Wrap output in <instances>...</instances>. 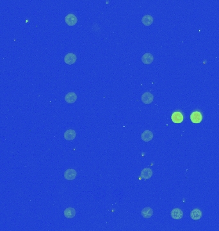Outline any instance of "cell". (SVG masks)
<instances>
[{
	"label": "cell",
	"mask_w": 219,
	"mask_h": 231,
	"mask_svg": "<svg viewBox=\"0 0 219 231\" xmlns=\"http://www.w3.org/2000/svg\"><path fill=\"white\" fill-rule=\"evenodd\" d=\"M65 23L69 26H74L77 23L78 19L76 16L73 14H69L65 17Z\"/></svg>",
	"instance_id": "obj_1"
},
{
	"label": "cell",
	"mask_w": 219,
	"mask_h": 231,
	"mask_svg": "<svg viewBox=\"0 0 219 231\" xmlns=\"http://www.w3.org/2000/svg\"><path fill=\"white\" fill-rule=\"evenodd\" d=\"M170 216L174 220H181L183 216V212L179 208H174L170 212Z\"/></svg>",
	"instance_id": "obj_2"
},
{
	"label": "cell",
	"mask_w": 219,
	"mask_h": 231,
	"mask_svg": "<svg viewBox=\"0 0 219 231\" xmlns=\"http://www.w3.org/2000/svg\"><path fill=\"white\" fill-rule=\"evenodd\" d=\"M77 173L76 171L73 169H67L64 173V177L68 180H73L76 177Z\"/></svg>",
	"instance_id": "obj_3"
},
{
	"label": "cell",
	"mask_w": 219,
	"mask_h": 231,
	"mask_svg": "<svg viewBox=\"0 0 219 231\" xmlns=\"http://www.w3.org/2000/svg\"><path fill=\"white\" fill-rule=\"evenodd\" d=\"M77 60V57L76 55L72 53H69L66 55L64 57V61L68 65H72L74 64Z\"/></svg>",
	"instance_id": "obj_4"
},
{
	"label": "cell",
	"mask_w": 219,
	"mask_h": 231,
	"mask_svg": "<svg viewBox=\"0 0 219 231\" xmlns=\"http://www.w3.org/2000/svg\"><path fill=\"white\" fill-rule=\"evenodd\" d=\"M190 119L193 123H199L201 122L203 119V116L201 113L198 111H195L190 115Z\"/></svg>",
	"instance_id": "obj_5"
},
{
	"label": "cell",
	"mask_w": 219,
	"mask_h": 231,
	"mask_svg": "<svg viewBox=\"0 0 219 231\" xmlns=\"http://www.w3.org/2000/svg\"><path fill=\"white\" fill-rule=\"evenodd\" d=\"M154 96L149 92H145L142 96V101L145 104H151L153 101Z\"/></svg>",
	"instance_id": "obj_6"
},
{
	"label": "cell",
	"mask_w": 219,
	"mask_h": 231,
	"mask_svg": "<svg viewBox=\"0 0 219 231\" xmlns=\"http://www.w3.org/2000/svg\"><path fill=\"white\" fill-rule=\"evenodd\" d=\"M153 175V170L149 168H145L142 170L141 173V177L145 180H148L152 177Z\"/></svg>",
	"instance_id": "obj_7"
},
{
	"label": "cell",
	"mask_w": 219,
	"mask_h": 231,
	"mask_svg": "<svg viewBox=\"0 0 219 231\" xmlns=\"http://www.w3.org/2000/svg\"><path fill=\"white\" fill-rule=\"evenodd\" d=\"M64 137L67 141H72L76 138V133L75 130L69 129L65 131L64 134Z\"/></svg>",
	"instance_id": "obj_8"
},
{
	"label": "cell",
	"mask_w": 219,
	"mask_h": 231,
	"mask_svg": "<svg viewBox=\"0 0 219 231\" xmlns=\"http://www.w3.org/2000/svg\"><path fill=\"white\" fill-rule=\"evenodd\" d=\"M202 216H203L202 211L197 208L193 209L190 212V218L193 220H199L201 218Z\"/></svg>",
	"instance_id": "obj_9"
},
{
	"label": "cell",
	"mask_w": 219,
	"mask_h": 231,
	"mask_svg": "<svg viewBox=\"0 0 219 231\" xmlns=\"http://www.w3.org/2000/svg\"><path fill=\"white\" fill-rule=\"evenodd\" d=\"M141 138L144 142H149L153 139V133L150 130L144 131L141 134Z\"/></svg>",
	"instance_id": "obj_10"
},
{
	"label": "cell",
	"mask_w": 219,
	"mask_h": 231,
	"mask_svg": "<svg viewBox=\"0 0 219 231\" xmlns=\"http://www.w3.org/2000/svg\"><path fill=\"white\" fill-rule=\"evenodd\" d=\"M171 120L174 123H180L183 120V116L181 112H175L171 116Z\"/></svg>",
	"instance_id": "obj_11"
},
{
	"label": "cell",
	"mask_w": 219,
	"mask_h": 231,
	"mask_svg": "<svg viewBox=\"0 0 219 231\" xmlns=\"http://www.w3.org/2000/svg\"><path fill=\"white\" fill-rule=\"evenodd\" d=\"M153 60H154L153 55L149 53H145L142 57V61L144 64H148V65L151 64L153 62Z\"/></svg>",
	"instance_id": "obj_12"
},
{
	"label": "cell",
	"mask_w": 219,
	"mask_h": 231,
	"mask_svg": "<svg viewBox=\"0 0 219 231\" xmlns=\"http://www.w3.org/2000/svg\"><path fill=\"white\" fill-rule=\"evenodd\" d=\"M77 100V95L75 93L70 92L67 94L65 96V100L68 103H75Z\"/></svg>",
	"instance_id": "obj_13"
},
{
	"label": "cell",
	"mask_w": 219,
	"mask_h": 231,
	"mask_svg": "<svg viewBox=\"0 0 219 231\" xmlns=\"http://www.w3.org/2000/svg\"><path fill=\"white\" fill-rule=\"evenodd\" d=\"M141 215L144 218H149L153 215V210L152 208H149V207L145 208L142 209L141 212Z\"/></svg>",
	"instance_id": "obj_14"
},
{
	"label": "cell",
	"mask_w": 219,
	"mask_h": 231,
	"mask_svg": "<svg viewBox=\"0 0 219 231\" xmlns=\"http://www.w3.org/2000/svg\"><path fill=\"white\" fill-rule=\"evenodd\" d=\"M76 210L72 208H67L64 211V215L67 218H73L76 216Z\"/></svg>",
	"instance_id": "obj_15"
},
{
	"label": "cell",
	"mask_w": 219,
	"mask_h": 231,
	"mask_svg": "<svg viewBox=\"0 0 219 231\" xmlns=\"http://www.w3.org/2000/svg\"><path fill=\"white\" fill-rule=\"evenodd\" d=\"M153 21H154L153 17L149 14L144 16L142 19V22L143 23V25L145 26H150L151 25L153 24Z\"/></svg>",
	"instance_id": "obj_16"
}]
</instances>
